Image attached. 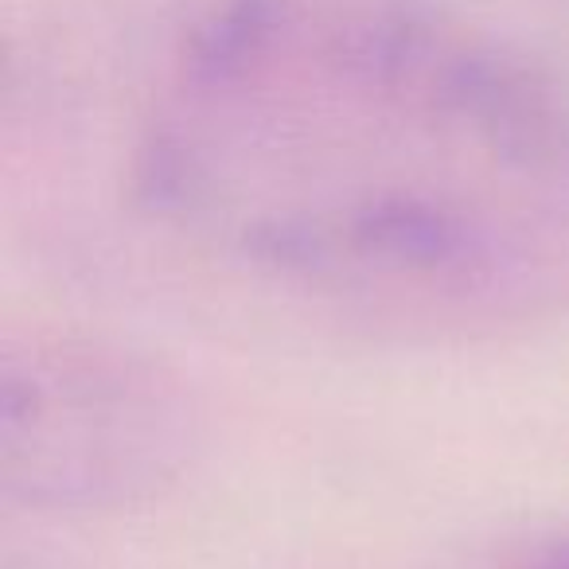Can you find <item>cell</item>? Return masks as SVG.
Here are the masks:
<instances>
[{
	"instance_id": "cell-1",
	"label": "cell",
	"mask_w": 569,
	"mask_h": 569,
	"mask_svg": "<svg viewBox=\"0 0 569 569\" xmlns=\"http://www.w3.org/2000/svg\"><path fill=\"white\" fill-rule=\"evenodd\" d=\"M196 452L183 387L102 343H36L0 367V476L43 511H110L160 496Z\"/></svg>"
},
{
	"instance_id": "cell-2",
	"label": "cell",
	"mask_w": 569,
	"mask_h": 569,
	"mask_svg": "<svg viewBox=\"0 0 569 569\" xmlns=\"http://www.w3.org/2000/svg\"><path fill=\"white\" fill-rule=\"evenodd\" d=\"M351 238L371 258H387L413 269L468 266L480 250L476 230L457 211L418 196L367 199L351 219Z\"/></svg>"
},
{
	"instance_id": "cell-3",
	"label": "cell",
	"mask_w": 569,
	"mask_h": 569,
	"mask_svg": "<svg viewBox=\"0 0 569 569\" xmlns=\"http://www.w3.org/2000/svg\"><path fill=\"white\" fill-rule=\"evenodd\" d=\"M133 196L141 207L157 214L183 211L199 196V168L188 160V152L176 144H152L133 172Z\"/></svg>"
},
{
	"instance_id": "cell-4",
	"label": "cell",
	"mask_w": 569,
	"mask_h": 569,
	"mask_svg": "<svg viewBox=\"0 0 569 569\" xmlns=\"http://www.w3.org/2000/svg\"><path fill=\"white\" fill-rule=\"evenodd\" d=\"M246 253L284 273H309L328 261V238L309 219H269L246 230Z\"/></svg>"
},
{
	"instance_id": "cell-5",
	"label": "cell",
	"mask_w": 569,
	"mask_h": 569,
	"mask_svg": "<svg viewBox=\"0 0 569 569\" xmlns=\"http://www.w3.org/2000/svg\"><path fill=\"white\" fill-rule=\"evenodd\" d=\"M527 569H569V538L553 542L550 550H542L535 561H527Z\"/></svg>"
}]
</instances>
